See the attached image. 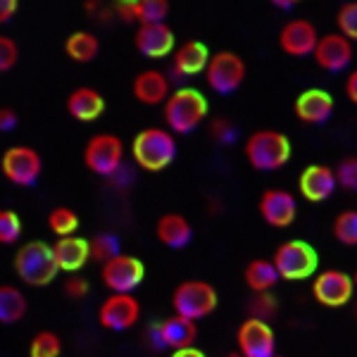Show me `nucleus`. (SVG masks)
<instances>
[{"instance_id":"9d476101","label":"nucleus","mask_w":357,"mask_h":357,"mask_svg":"<svg viewBox=\"0 0 357 357\" xmlns=\"http://www.w3.org/2000/svg\"><path fill=\"white\" fill-rule=\"evenodd\" d=\"M143 276H146V264L134 255H124V252L102 264L100 269L105 289H110L112 293H124V296H131L143 284Z\"/></svg>"},{"instance_id":"6ab92c4d","label":"nucleus","mask_w":357,"mask_h":357,"mask_svg":"<svg viewBox=\"0 0 357 357\" xmlns=\"http://www.w3.org/2000/svg\"><path fill=\"white\" fill-rule=\"evenodd\" d=\"M333 98L329 91L324 89H307L303 91L301 96L296 98V105H293V112L301 119L303 124H326L333 117Z\"/></svg>"},{"instance_id":"79ce46f5","label":"nucleus","mask_w":357,"mask_h":357,"mask_svg":"<svg viewBox=\"0 0 357 357\" xmlns=\"http://www.w3.org/2000/svg\"><path fill=\"white\" fill-rule=\"evenodd\" d=\"M114 15L119 17L126 24H134L136 22V10H134V0H122V3H114Z\"/></svg>"},{"instance_id":"423d86ee","label":"nucleus","mask_w":357,"mask_h":357,"mask_svg":"<svg viewBox=\"0 0 357 357\" xmlns=\"http://www.w3.org/2000/svg\"><path fill=\"white\" fill-rule=\"evenodd\" d=\"M272 262L284 281H303L314 276L319 257H317V250L307 241L296 238V241H286V243L276 248Z\"/></svg>"},{"instance_id":"dca6fc26","label":"nucleus","mask_w":357,"mask_h":357,"mask_svg":"<svg viewBox=\"0 0 357 357\" xmlns=\"http://www.w3.org/2000/svg\"><path fill=\"white\" fill-rule=\"evenodd\" d=\"M312 57L324 72L338 74L343 69H348L350 62H353V43L338 31L326 33V36H319V43H317Z\"/></svg>"},{"instance_id":"20e7f679","label":"nucleus","mask_w":357,"mask_h":357,"mask_svg":"<svg viewBox=\"0 0 357 357\" xmlns=\"http://www.w3.org/2000/svg\"><path fill=\"white\" fill-rule=\"evenodd\" d=\"M15 272L26 286H33V289L48 286L60 274L53 245L43 243V241H29V243L20 245V250L15 252Z\"/></svg>"},{"instance_id":"aec40b11","label":"nucleus","mask_w":357,"mask_h":357,"mask_svg":"<svg viewBox=\"0 0 357 357\" xmlns=\"http://www.w3.org/2000/svg\"><path fill=\"white\" fill-rule=\"evenodd\" d=\"M155 338H158L160 345L172 348V350L193 348L195 338H198V321H191V319H186V317L172 314L158 324V329H155Z\"/></svg>"},{"instance_id":"f03ea898","label":"nucleus","mask_w":357,"mask_h":357,"mask_svg":"<svg viewBox=\"0 0 357 357\" xmlns=\"http://www.w3.org/2000/svg\"><path fill=\"white\" fill-rule=\"evenodd\" d=\"M165 122L172 134H191L205 122L207 98L198 89L183 86L172 91L165 102Z\"/></svg>"},{"instance_id":"5701e85b","label":"nucleus","mask_w":357,"mask_h":357,"mask_svg":"<svg viewBox=\"0 0 357 357\" xmlns=\"http://www.w3.org/2000/svg\"><path fill=\"white\" fill-rule=\"evenodd\" d=\"M67 112L77 122H96L105 112V98L91 86H79L67 96Z\"/></svg>"},{"instance_id":"9b49d317","label":"nucleus","mask_w":357,"mask_h":357,"mask_svg":"<svg viewBox=\"0 0 357 357\" xmlns=\"http://www.w3.org/2000/svg\"><path fill=\"white\" fill-rule=\"evenodd\" d=\"M138 319H141V303L124 293L107 296L98 310V321L107 331H129L138 324Z\"/></svg>"},{"instance_id":"de8ad7c7","label":"nucleus","mask_w":357,"mask_h":357,"mask_svg":"<svg viewBox=\"0 0 357 357\" xmlns=\"http://www.w3.org/2000/svg\"><path fill=\"white\" fill-rule=\"evenodd\" d=\"M353 281H355V289H357V274L353 276Z\"/></svg>"},{"instance_id":"1a4fd4ad","label":"nucleus","mask_w":357,"mask_h":357,"mask_svg":"<svg viewBox=\"0 0 357 357\" xmlns=\"http://www.w3.org/2000/svg\"><path fill=\"white\" fill-rule=\"evenodd\" d=\"M0 172L10 183L20 188H29L38 181L43 172V160L33 148L29 146H13L0 158Z\"/></svg>"},{"instance_id":"cd10ccee","label":"nucleus","mask_w":357,"mask_h":357,"mask_svg":"<svg viewBox=\"0 0 357 357\" xmlns=\"http://www.w3.org/2000/svg\"><path fill=\"white\" fill-rule=\"evenodd\" d=\"M65 53L74 62H91L100 53V41L91 31H74L65 41Z\"/></svg>"},{"instance_id":"f8f14e48","label":"nucleus","mask_w":357,"mask_h":357,"mask_svg":"<svg viewBox=\"0 0 357 357\" xmlns=\"http://www.w3.org/2000/svg\"><path fill=\"white\" fill-rule=\"evenodd\" d=\"M312 293L314 301L324 307H343L353 301L355 281L353 276L341 272V269H324L314 276Z\"/></svg>"},{"instance_id":"39448f33","label":"nucleus","mask_w":357,"mask_h":357,"mask_svg":"<svg viewBox=\"0 0 357 357\" xmlns=\"http://www.w3.org/2000/svg\"><path fill=\"white\" fill-rule=\"evenodd\" d=\"M217 305H220V296H217L215 286L200 279L181 281L174 289V293H172L174 314L186 317V319H191V321L210 317L217 310Z\"/></svg>"},{"instance_id":"c85d7f7f","label":"nucleus","mask_w":357,"mask_h":357,"mask_svg":"<svg viewBox=\"0 0 357 357\" xmlns=\"http://www.w3.org/2000/svg\"><path fill=\"white\" fill-rule=\"evenodd\" d=\"M136 10V24H165L167 15H169V3L167 0H134Z\"/></svg>"},{"instance_id":"c03bdc74","label":"nucleus","mask_w":357,"mask_h":357,"mask_svg":"<svg viewBox=\"0 0 357 357\" xmlns=\"http://www.w3.org/2000/svg\"><path fill=\"white\" fill-rule=\"evenodd\" d=\"M345 96H348V100L357 105V69L348 74V82H345Z\"/></svg>"},{"instance_id":"37998d69","label":"nucleus","mask_w":357,"mask_h":357,"mask_svg":"<svg viewBox=\"0 0 357 357\" xmlns=\"http://www.w3.org/2000/svg\"><path fill=\"white\" fill-rule=\"evenodd\" d=\"M20 3L17 0H0V24H8L10 20L17 15Z\"/></svg>"},{"instance_id":"c9c22d12","label":"nucleus","mask_w":357,"mask_h":357,"mask_svg":"<svg viewBox=\"0 0 357 357\" xmlns=\"http://www.w3.org/2000/svg\"><path fill=\"white\" fill-rule=\"evenodd\" d=\"M336 181L345 191L357 193V155L343 158L336 167Z\"/></svg>"},{"instance_id":"473e14b6","label":"nucleus","mask_w":357,"mask_h":357,"mask_svg":"<svg viewBox=\"0 0 357 357\" xmlns=\"http://www.w3.org/2000/svg\"><path fill=\"white\" fill-rule=\"evenodd\" d=\"M62 338L55 331H38L29 343V357H60Z\"/></svg>"},{"instance_id":"4c0bfd02","label":"nucleus","mask_w":357,"mask_h":357,"mask_svg":"<svg viewBox=\"0 0 357 357\" xmlns=\"http://www.w3.org/2000/svg\"><path fill=\"white\" fill-rule=\"evenodd\" d=\"M17 60H20V48H17L15 38L0 33V74L10 72L17 65Z\"/></svg>"},{"instance_id":"e433bc0d","label":"nucleus","mask_w":357,"mask_h":357,"mask_svg":"<svg viewBox=\"0 0 357 357\" xmlns=\"http://www.w3.org/2000/svg\"><path fill=\"white\" fill-rule=\"evenodd\" d=\"M276 307H279V303H276L272 293H255V298L250 301V317L269 321L276 314Z\"/></svg>"},{"instance_id":"f257e3e1","label":"nucleus","mask_w":357,"mask_h":357,"mask_svg":"<svg viewBox=\"0 0 357 357\" xmlns=\"http://www.w3.org/2000/svg\"><path fill=\"white\" fill-rule=\"evenodd\" d=\"M131 155L134 162L143 172H162L176 158V138L169 129L148 126L138 131L131 141Z\"/></svg>"},{"instance_id":"c756f323","label":"nucleus","mask_w":357,"mask_h":357,"mask_svg":"<svg viewBox=\"0 0 357 357\" xmlns=\"http://www.w3.org/2000/svg\"><path fill=\"white\" fill-rule=\"evenodd\" d=\"M48 229L53 231L57 238H67V236H77L79 229V215L72 210V207H55L48 215Z\"/></svg>"},{"instance_id":"4468645a","label":"nucleus","mask_w":357,"mask_h":357,"mask_svg":"<svg viewBox=\"0 0 357 357\" xmlns=\"http://www.w3.org/2000/svg\"><path fill=\"white\" fill-rule=\"evenodd\" d=\"M260 215L274 229H289L298 217V200L286 188H267L260 195Z\"/></svg>"},{"instance_id":"49530a36","label":"nucleus","mask_w":357,"mask_h":357,"mask_svg":"<svg viewBox=\"0 0 357 357\" xmlns=\"http://www.w3.org/2000/svg\"><path fill=\"white\" fill-rule=\"evenodd\" d=\"M227 357H243V355H241V353H229Z\"/></svg>"},{"instance_id":"2f4dec72","label":"nucleus","mask_w":357,"mask_h":357,"mask_svg":"<svg viewBox=\"0 0 357 357\" xmlns=\"http://www.w3.org/2000/svg\"><path fill=\"white\" fill-rule=\"evenodd\" d=\"M333 238L341 245L357 248V210H343L333 220Z\"/></svg>"},{"instance_id":"412c9836","label":"nucleus","mask_w":357,"mask_h":357,"mask_svg":"<svg viewBox=\"0 0 357 357\" xmlns=\"http://www.w3.org/2000/svg\"><path fill=\"white\" fill-rule=\"evenodd\" d=\"M53 255L57 262V269L67 274H77L84 269L91 260V248L89 238L82 236H67V238H57L53 243Z\"/></svg>"},{"instance_id":"58836bf2","label":"nucleus","mask_w":357,"mask_h":357,"mask_svg":"<svg viewBox=\"0 0 357 357\" xmlns=\"http://www.w3.org/2000/svg\"><path fill=\"white\" fill-rule=\"evenodd\" d=\"M210 134L217 143H227V146L236 138V131H234V126L229 119H215L210 126Z\"/></svg>"},{"instance_id":"6e6552de","label":"nucleus","mask_w":357,"mask_h":357,"mask_svg":"<svg viewBox=\"0 0 357 357\" xmlns=\"http://www.w3.org/2000/svg\"><path fill=\"white\" fill-rule=\"evenodd\" d=\"M205 82L215 93L231 96L245 82V60L231 50H220L210 57L205 69Z\"/></svg>"},{"instance_id":"a211bd4d","label":"nucleus","mask_w":357,"mask_h":357,"mask_svg":"<svg viewBox=\"0 0 357 357\" xmlns=\"http://www.w3.org/2000/svg\"><path fill=\"white\" fill-rule=\"evenodd\" d=\"M298 188H301V195L307 203H324L338 188L336 169H331L326 165L305 167L301 178H298Z\"/></svg>"},{"instance_id":"ddd939ff","label":"nucleus","mask_w":357,"mask_h":357,"mask_svg":"<svg viewBox=\"0 0 357 357\" xmlns=\"http://www.w3.org/2000/svg\"><path fill=\"white\" fill-rule=\"evenodd\" d=\"M238 353L243 357H274L276 355V336L269 321L248 317L236 333Z\"/></svg>"},{"instance_id":"7ed1b4c3","label":"nucleus","mask_w":357,"mask_h":357,"mask_svg":"<svg viewBox=\"0 0 357 357\" xmlns=\"http://www.w3.org/2000/svg\"><path fill=\"white\" fill-rule=\"evenodd\" d=\"M245 158L252 169L257 172H276L284 165H289L293 148L286 134L274 129L252 131L243 143Z\"/></svg>"},{"instance_id":"2eb2a0df","label":"nucleus","mask_w":357,"mask_h":357,"mask_svg":"<svg viewBox=\"0 0 357 357\" xmlns=\"http://www.w3.org/2000/svg\"><path fill=\"white\" fill-rule=\"evenodd\" d=\"M136 50L148 60H162V57L174 55L176 50V36L169 26L165 24H148L138 26L134 33Z\"/></svg>"},{"instance_id":"7c9ffc66","label":"nucleus","mask_w":357,"mask_h":357,"mask_svg":"<svg viewBox=\"0 0 357 357\" xmlns=\"http://www.w3.org/2000/svg\"><path fill=\"white\" fill-rule=\"evenodd\" d=\"M89 248H91V260L100 264H107L117 255H122L119 238L114 234H96L93 238H89Z\"/></svg>"},{"instance_id":"f704fd0d","label":"nucleus","mask_w":357,"mask_h":357,"mask_svg":"<svg viewBox=\"0 0 357 357\" xmlns=\"http://www.w3.org/2000/svg\"><path fill=\"white\" fill-rule=\"evenodd\" d=\"M22 236V220L15 210H0V245H15Z\"/></svg>"},{"instance_id":"b1692460","label":"nucleus","mask_w":357,"mask_h":357,"mask_svg":"<svg viewBox=\"0 0 357 357\" xmlns=\"http://www.w3.org/2000/svg\"><path fill=\"white\" fill-rule=\"evenodd\" d=\"M210 48L203 41H191L181 43L172 55V65L178 77H195V74H205L207 62H210Z\"/></svg>"},{"instance_id":"393cba45","label":"nucleus","mask_w":357,"mask_h":357,"mask_svg":"<svg viewBox=\"0 0 357 357\" xmlns=\"http://www.w3.org/2000/svg\"><path fill=\"white\" fill-rule=\"evenodd\" d=\"M155 236H158V241L162 245L172 248V250H181V248H186L191 243L193 227H191V222L183 215H178V212H167V215L160 217L158 224H155Z\"/></svg>"},{"instance_id":"4be33fe9","label":"nucleus","mask_w":357,"mask_h":357,"mask_svg":"<svg viewBox=\"0 0 357 357\" xmlns=\"http://www.w3.org/2000/svg\"><path fill=\"white\" fill-rule=\"evenodd\" d=\"M134 98L143 105H165L167 98H169V79L160 69H143L134 77L131 84Z\"/></svg>"},{"instance_id":"a18cd8bd","label":"nucleus","mask_w":357,"mask_h":357,"mask_svg":"<svg viewBox=\"0 0 357 357\" xmlns=\"http://www.w3.org/2000/svg\"><path fill=\"white\" fill-rule=\"evenodd\" d=\"M169 357H207L203 350H198L193 345V348H183V350H174V353H172Z\"/></svg>"},{"instance_id":"09e8293b","label":"nucleus","mask_w":357,"mask_h":357,"mask_svg":"<svg viewBox=\"0 0 357 357\" xmlns=\"http://www.w3.org/2000/svg\"><path fill=\"white\" fill-rule=\"evenodd\" d=\"M274 357H281V355H274Z\"/></svg>"},{"instance_id":"f3484780","label":"nucleus","mask_w":357,"mask_h":357,"mask_svg":"<svg viewBox=\"0 0 357 357\" xmlns=\"http://www.w3.org/2000/svg\"><path fill=\"white\" fill-rule=\"evenodd\" d=\"M319 43L317 26L310 20H291L286 22L279 33V45L286 55L291 57H307L314 53Z\"/></svg>"},{"instance_id":"ea45409f","label":"nucleus","mask_w":357,"mask_h":357,"mask_svg":"<svg viewBox=\"0 0 357 357\" xmlns=\"http://www.w3.org/2000/svg\"><path fill=\"white\" fill-rule=\"evenodd\" d=\"M65 293L72 301H84V298L89 296V281H86L84 276H69L65 281Z\"/></svg>"},{"instance_id":"0eeeda50","label":"nucleus","mask_w":357,"mask_h":357,"mask_svg":"<svg viewBox=\"0 0 357 357\" xmlns=\"http://www.w3.org/2000/svg\"><path fill=\"white\" fill-rule=\"evenodd\" d=\"M84 165L98 176L112 178L124 165V141L114 134H96L84 148Z\"/></svg>"},{"instance_id":"a878e982","label":"nucleus","mask_w":357,"mask_h":357,"mask_svg":"<svg viewBox=\"0 0 357 357\" xmlns=\"http://www.w3.org/2000/svg\"><path fill=\"white\" fill-rule=\"evenodd\" d=\"M245 284L252 293H272V289L281 281L279 272H276L272 260H264V257H257V260L248 262L245 267Z\"/></svg>"},{"instance_id":"bb28decb","label":"nucleus","mask_w":357,"mask_h":357,"mask_svg":"<svg viewBox=\"0 0 357 357\" xmlns=\"http://www.w3.org/2000/svg\"><path fill=\"white\" fill-rule=\"evenodd\" d=\"M29 303L24 293L10 284L0 286V324H17L26 317Z\"/></svg>"},{"instance_id":"72a5a7b5","label":"nucleus","mask_w":357,"mask_h":357,"mask_svg":"<svg viewBox=\"0 0 357 357\" xmlns=\"http://www.w3.org/2000/svg\"><path fill=\"white\" fill-rule=\"evenodd\" d=\"M336 24H338V33L348 38L350 43L357 41V0H350V3H343L336 13Z\"/></svg>"},{"instance_id":"a19ab883","label":"nucleus","mask_w":357,"mask_h":357,"mask_svg":"<svg viewBox=\"0 0 357 357\" xmlns=\"http://www.w3.org/2000/svg\"><path fill=\"white\" fill-rule=\"evenodd\" d=\"M20 124V114L13 107H0V134H10Z\"/></svg>"}]
</instances>
